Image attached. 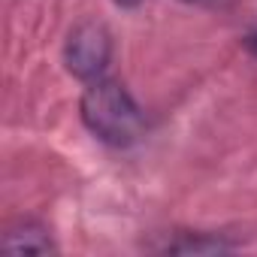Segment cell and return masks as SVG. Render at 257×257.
<instances>
[{
  "label": "cell",
  "instance_id": "1",
  "mask_svg": "<svg viewBox=\"0 0 257 257\" xmlns=\"http://www.w3.org/2000/svg\"><path fill=\"white\" fill-rule=\"evenodd\" d=\"M82 121L85 127L106 146L127 149L146 131V115L124 85L112 79H94L82 94Z\"/></svg>",
  "mask_w": 257,
  "mask_h": 257
},
{
  "label": "cell",
  "instance_id": "2",
  "mask_svg": "<svg viewBox=\"0 0 257 257\" xmlns=\"http://www.w3.org/2000/svg\"><path fill=\"white\" fill-rule=\"evenodd\" d=\"M109 58H112V37L103 25L82 22L79 28H73V34L64 46V64L76 79H82V82L103 79Z\"/></svg>",
  "mask_w": 257,
  "mask_h": 257
},
{
  "label": "cell",
  "instance_id": "3",
  "mask_svg": "<svg viewBox=\"0 0 257 257\" xmlns=\"http://www.w3.org/2000/svg\"><path fill=\"white\" fill-rule=\"evenodd\" d=\"M4 248L13 251V254H46V251H55L49 233L37 224H25V227H16L4 236Z\"/></svg>",
  "mask_w": 257,
  "mask_h": 257
},
{
  "label": "cell",
  "instance_id": "4",
  "mask_svg": "<svg viewBox=\"0 0 257 257\" xmlns=\"http://www.w3.org/2000/svg\"><path fill=\"white\" fill-rule=\"evenodd\" d=\"M230 242L221 239H188V242H173L167 245V251H179V254H203V251H230Z\"/></svg>",
  "mask_w": 257,
  "mask_h": 257
},
{
  "label": "cell",
  "instance_id": "5",
  "mask_svg": "<svg viewBox=\"0 0 257 257\" xmlns=\"http://www.w3.org/2000/svg\"><path fill=\"white\" fill-rule=\"evenodd\" d=\"M185 4H197V7H224L230 0H185Z\"/></svg>",
  "mask_w": 257,
  "mask_h": 257
},
{
  "label": "cell",
  "instance_id": "6",
  "mask_svg": "<svg viewBox=\"0 0 257 257\" xmlns=\"http://www.w3.org/2000/svg\"><path fill=\"white\" fill-rule=\"evenodd\" d=\"M248 46H251V52H254V55H257V28H254V34H251V37H248Z\"/></svg>",
  "mask_w": 257,
  "mask_h": 257
},
{
  "label": "cell",
  "instance_id": "7",
  "mask_svg": "<svg viewBox=\"0 0 257 257\" xmlns=\"http://www.w3.org/2000/svg\"><path fill=\"white\" fill-rule=\"evenodd\" d=\"M118 4H121V7H137L140 0H118Z\"/></svg>",
  "mask_w": 257,
  "mask_h": 257
}]
</instances>
